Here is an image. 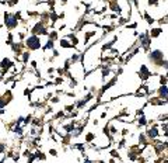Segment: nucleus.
<instances>
[{"instance_id":"obj_6","label":"nucleus","mask_w":168,"mask_h":163,"mask_svg":"<svg viewBox=\"0 0 168 163\" xmlns=\"http://www.w3.org/2000/svg\"><path fill=\"white\" fill-rule=\"evenodd\" d=\"M32 33L34 34H42V33H45V28H43V25L42 24H37L34 28H32Z\"/></svg>"},{"instance_id":"obj_9","label":"nucleus","mask_w":168,"mask_h":163,"mask_svg":"<svg viewBox=\"0 0 168 163\" xmlns=\"http://www.w3.org/2000/svg\"><path fill=\"white\" fill-rule=\"evenodd\" d=\"M6 103H7L6 100H3V98H0V110H1V108H3V107H4V106H6Z\"/></svg>"},{"instance_id":"obj_1","label":"nucleus","mask_w":168,"mask_h":163,"mask_svg":"<svg viewBox=\"0 0 168 163\" xmlns=\"http://www.w3.org/2000/svg\"><path fill=\"white\" fill-rule=\"evenodd\" d=\"M4 24L7 25V28H14V27H17V24H18V21H17V18H16V16H11V14H9V13H6L4 14Z\"/></svg>"},{"instance_id":"obj_10","label":"nucleus","mask_w":168,"mask_h":163,"mask_svg":"<svg viewBox=\"0 0 168 163\" xmlns=\"http://www.w3.org/2000/svg\"><path fill=\"white\" fill-rule=\"evenodd\" d=\"M148 4H151V6H157L158 0H148Z\"/></svg>"},{"instance_id":"obj_2","label":"nucleus","mask_w":168,"mask_h":163,"mask_svg":"<svg viewBox=\"0 0 168 163\" xmlns=\"http://www.w3.org/2000/svg\"><path fill=\"white\" fill-rule=\"evenodd\" d=\"M27 46H28L30 49H38V48L41 46V40H39L38 37L32 35V37H30V38L27 40Z\"/></svg>"},{"instance_id":"obj_11","label":"nucleus","mask_w":168,"mask_h":163,"mask_svg":"<svg viewBox=\"0 0 168 163\" xmlns=\"http://www.w3.org/2000/svg\"><path fill=\"white\" fill-rule=\"evenodd\" d=\"M143 87V90H144V91H147V86H142ZM142 94H143V91H140V90H139V91H137V96H142Z\"/></svg>"},{"instance_id":"obj_5","label":"nucleus","mask_w":168,"mask_h":163,"mask_svg":"<svg viewBox=\"0 0 168 163\" xmlns=\"http://www.w3.org/2000/svg\"><path fill=\"white\" fill-rule=\"evenodd\" d=\"M147 135H148L150 138H157L158 136V130L156 128V127H151V128L147 130Z\"/></svg>"},{"instance_id":"obj_8","label":"nucleus","mask_w":168,"mask_h":163,"mask_svg":"<svg viewBox=\"0 0 168 163\" xmlns=\"http://www.w3.org/2000/svg\"><path fill=\"white\" fill-rule=\"evenodd\" d=\"M160 33H161V28H156V30H153V33H151V37H157Z\"/></svg>"},{"instance_id":"obj_13","label":"nucleus","mask_w":168,"mask_h":163,"mask_svg":"<svg viewBox=\"0 0 168 163\" xmlns=\"http://www.w3.org/2000/svg\"><path fill=\"white\" fill-rule=\"evenodd\" d=\"M60 3H62V4H66V3H67V0H60Z\"/></svg>"},{"instance_id":"obj_7","label":"nucleus","mask_w":168,"mask_h":163,"mask_svg":"<svg viewBox=\"0 0 168 163\" xmlns=\"http://www.w3.org/2000/svg\"><path fill=\"white\" fill-rule=\"evenodd\" d=\"M60 46H63V48H70V46H73V44H69L67 40H60Z\"/></svg>"},{"instance_id":"obj_12","label":"nucleus","mask_w":168,"mask_h":163,"mask_svg":"<svg viewBox=\"0 0 168 163\" xmlns=\"http://www.w3.org/2000/svg\"><path fill=\"white\" fill-rule=\"evenodd\" d=\"M49 153H51L52 156H56V151H55V149H52V151H49Z\"/></svg>"},{"instance_id":"obj_4","label":"nucleus","mask_w":168,"mask_h":163,"mask_svg":"<svg viewBox=\"0 0 168 163\" xmlns=\"http://www.w3.org/2000/svg\"><path fill=\"white\" fill-rule=\"evenodd\" d=\"M158 94L161 98H167L168 97V87L167 86H161L158 89Z\"/></svg>"},{"instance_id":"obj_3","label":"nucleus","mask_w":168,"mask_h":163,"mask_svg":"<svg viewBox=\"0 0 168 163\" xmlns=\"http://www.w3.org/2000/svg\"><path fill=\"white\" fill-rule=\"evenodd\" d=\"M10 66H13V62H11L10 59H3V61H1V63H0V68L3 69V72H6Z\"/></svg>"}]
</instances>
